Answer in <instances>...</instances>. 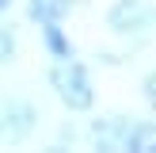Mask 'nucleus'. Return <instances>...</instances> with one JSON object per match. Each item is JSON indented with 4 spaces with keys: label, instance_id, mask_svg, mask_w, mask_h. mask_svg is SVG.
<instances>
[{
    "label": "nucleus",
    "instance_id": "nucleus-7",
    "mask_svg": "<svg viewBox=\"0 0 156 153\" xmlns=\"http://www.w3.org/2000/svg\"><path fill=\"white\" fill-rule=\"evenodd\" d=\"M69 4H73V0H30L27 12H30V19H38V23H61L65 12H69Z\"/></svg>",
    "mask_w": 156,
    "mask_h": 153
},
{
    "label": "nucleus",
    "instance_id": "nucleus-10",
    "mask_svg": "<svg viewBox=\"0 0 156 153\" xmlns=\"http://www.w3.org/2000/svg\"><path fill=\"white\" fill-rule=\"evenodd\" d=\"M8 8H12V0H0V12H8Z\"/></svg>",
    "mask_w": 156,
    "mask_h": 153
},
{
    "label": "nucleus",
    "instance_id": "nucleus-9",
    "mask_svg": "<svg viewBox=\"0 0 156 153\" xmlns=\"http://www.w3.org/2000/svg\"><path fill=\"white\" fill-rule=\"evenodd\" d=\"M141 88H145V99L156 107V73H149V76H145V84H141Z\"/></svg>",
    "mask_w": 156,
    "mask_h": 153
},
{
    "label": "nucleus",
    "instance_id": "nucleus-8",
    "mask_svg": "<svg viewBox=\"0 0 156 153\" xmlns=\"http://www.w3.org/2000/svg\"><path fill=\"white\" fill-rule=\"evenodd\" d=\"M15 58V38L8 35V27H0V65Z\"/></svg>",
    "mask_w": 156,
    "mask_h": 153
},
{
    "label": "nucleus",
    "instance_id": "nucleus-4",
    "mask_svg": "<svg viewBox=\"0 0 156 153\" xmlns=\"http://www.w3.org/2000/svg\"><path fill=\"white\" fill-rule=\"evenodd\" d=\"M126 130H129V122L118 119V115H111V119L95 122V142H99V149H122Z\"/></svg>",
    "mask_w": 156,
    "mask_h": 153
},
{
    "label": "nucleus",
    "instance_id": "nucleus-3",
    "mask_svg": "<svg viewBox=\"0 0 156 153\" xmlns=\"http://www.w3.org/2000/svg\"><path fill=\"white\" fill-rule=\"evenodd\" d=\"M38 122V107L27 103V99H8L0 103V138L8 142H23V138L34 130Z\"/></svg>",
    "mask_w": 156,
    "mask_h": 153
},
{
    "label": "nucleus",
    "instance_id": "nucleus-6",
    "mask_svg": "<svg viewBox=\"0 0 156 153\" xmlns=\"http://www.w3.org/2000/svg\"><path fill=\"white\" fill-rule=\"evenodd\" d=\"M42 38H46L50 58H57V61H69V58H73V42H69V35L61 31V23H42Z\"/></svg>",
    "mask_w": 156,
    "mask_h": 153
},
{
    "label": "nucleus",
    "instance_id": "nucleus-1",
    "mask_svg": "<svg viewBox=\"0 0 156 153\" xmlns=\"http://www.w3.org/2000/svg\"><path fill=\"white\" fill-rule=\"evenodd\" d=\"M50 84L57 92V99L69 107V111H88L95 103V88H91V73L80 65V61H57L50 69Z\"/></svg>",
    "mask_w": 156,
    "mask_h": 153
},
{
    "label": "nucleus",
    "instance_id": "nucleus-5",
    "mask_svg": "<svg viewBox=\"0 0 156 153\" xmlns=\"http://www.w3.org/2000/svg\"><path fill=\"white\" fill-rule=\"evenodd\" d=\"M122 149H133V153H156V122H137V126L126 130V142Z\"/></svg>",
    "mask_w": 156,
    "mask_h": 153
},
{
    "label": "nucleus",
    "instance_id": "nucleus-2",
    "mask_svg": "<svg viewBox=\"0 0 156 153\" xmlns=\"http://www.w3.org/2000/svg\"><path fill=\"white\" fill-rule=\"evenodd\" d=\"M156 23V8L145 0H114V8L107 12V27L114 35H145Z\"/></svg>",
    "mask_w": 156,
    "mask_h": 153
}]
</instances>
